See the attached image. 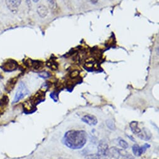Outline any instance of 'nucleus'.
I'll list each match as a JSON object with an SVG mask.
<instances>
[{"instance_id":"nucleus-11","label":"nucleus","mask_w":159,"mask_h":159,"mask_svg":"<svg viewBox=\"0 0 159 159\" xmlns=\"http://www.w3.org/2000/svg\"><path fill=\"white\" fill-rule=\"evenodd\" d=\"M17 81H18L17 77H15V78L10 79V80L7 82V84L6 85V87H5L6 90L8 92L13 90V89L15 88V86Z\"/></svg>"},{"instance_id":"nucleus-17","label":"nucleus","mask_w":159,"mask_h":159,"mask_svg":"<svg viewBox=\"0 0 159 159\" xmlns=\"http://www.w3.org/2000/svg\"><path fill=\"white\" fill-rule=\"evenodd\" d=\"M39 76L43 78H48L50 76V74L47 71H43V72H41L39 75Z\"/></svg>"},{"instance_id":"nucleus-20","label":"nucleus","mask_w":159,"mask_h":159,"mask_svg":"<svg viewBox=\"0 0 159 159\" xmlns=\"http://www.w3.org/2000/svg\"><path fill=\"white\" fill-rule=\"evenodd\" d=\"M26 3H28V5L29 7H30V5H31V0H26Z\"/></svg>"},{"instance_id":"nucleus-16","label":"nucleus","mask_w":159,"mask_h":159,"mask_svg":"<svg viewBox=\"0 0 159 159\" xmlns=\"http://www.w3.org/2000/svg\"><path fill=\"white\" fill-rule=\"evenodd\" d=\"M87 159H101V157H99L97 153L96 154H90L86 157Z\"/></svg>"},{"instance_id":"nucleus-6","label":"nucleus","mask_w":159,"mask_h":159,"mask_svg":"<svg viewBox=\"0 0 159 159\" xmlns=\"http://www.w3.org/2000/svg\"><path fill=\"white\" fill-rule=\"evenodd\" d=\"M81 120L86 123V124L90 125V126H95L98 124V120L96 116L91 114H87L84 116H83L81 118Z\"/></svg>"},{"instance_id":"nucleus-10","label":"nucleus","mask_w":159,"mask_h":159,"mask_svg":"<svg viewBox=\"0 0 159 159\" xmlns=\"http://www.w3.org/2000/svg\"><path fill=\"white\" fill-rule=\"evenodd\" d=\"M37 13L41 18H45L48 14V10L46 6L41 5L37 8Z\"/></svg>"},{"instance_id":"nucleus-9","label":"nucleus","mask_w":159,"mask_h":159,"mask_svg":"<svg viewBox=\"0 0 159 159\" xmlns=\"http://www.w3.org/2000/svg\"><path fill=\"white\" fill-rule=\"evenodd\" d=\"M119 157L122 159H134V157L129 153L125 149L118 148Z\"/></svg>"},{"instance_id":"nucleus-4","label":"nucleus","mask_w":159,"mask_h":159,"mask_svg":"<svg viewBox=\"0 0 159 159\" xmlns=\"http://www.w3.org/2000/svg\"><path fill=\"white\" fill-rule=\"evenodd\" d=\"M18 66V63L12 60H8L7 61H6L2 66V68L6 71H15V70L17 69Z\"/></svg>"},{"instance_id":"nucleus-5","label":"nucleus","mask_w":159,"mask_h":159,"mask_svg":"<svg viewBox=\"0 0 159 159\" xmlns=\"http://www.w3.org/2000/svg\"><path fill=\"white\" fill-rule=\"evenodd\" d=\"M150 147V145L147 143L144 144L143 146H141V147L139 146L138 144H134L132 147V152H133L134 155L135 157H140Z\"/></svg>"},{"instance_id":"nucleus-3","label":"nucleus","mask_w":159,"mask_h":159,"mask_svg":"<svg viewBox=\"0 0 159 159\" xmlns=\"http://www.w3.org/2000/svg\"><path fill=\"white\" fill-rule=\"evenodd\" d=\"M109 145L108 143L104 140L99 142L98 147V153L97 154L102 158L106 157L109 156Z\"/></svg>"},{"instance_id":"nucleus-2","label":"nucleus","mask_w":159,"mask_h":159,"mask_svg":"<svg viewBox=\"0 0 159 159\" xmlns=\"http://www.w3.org/2000/svg\"><path fill=\"white\" fill-rule=\"evenodd\" d=\"M29 94H30V91L28 89L26 85L23 82H21L18 87V89L15 94V98L13 101V104L18 102L20 100L24 99Z\"/></svg>"},{"instance_id":"nucleus-21","label":"nucleus","mask_w":159,"mask_h":159,"mask_svg":"<svg viewBox=\"0 0 159 159\" xmlns=\"http://www.w3.org/2000/svg\"><path fill=\"white\" fill-rule=\"evenodd\" d=\"M39 1V0H33V2H34V3H38Z\"/></svg>"},{"instance_id":"nucleus-15","label":"nucleus","mask_w":159,"mask_h":159,"mask_svg":"<svg viewBox=\"0 0 159 159\" xmlns=\"http://www.w3.org/2000/svg\"><path fill=\"white\" fill-rule=\"evenodd\" d=\"M106 124H107V127H108L109 129H111V130H115V125H114V122H112V120H107V122H106Z\"/></svg>"},{"instance_id":"nucleus-12","label":"nucleus","mask_w":159,"mask_h":159,"mask_svg":"<svg viewBox=\"0 0 159 159\" xmlns=\"http://www.w3.org/2000/svg\"><path fill=\"white\" fill-rule=\"evenodd\" d=\"M130 127L131 129V131L135 135H138L142 130V129L139 127V123L136 121H132L130 123Z\"/></svg>"},{"instance_id":"nucleus-1","label":"nucleus","mask_w":159,"mask_h":159,"mask_svg":"<svg viewBox=\"0 0 159 159\" xmlns=\"http://www.w3.org/2000/svg\"><path fill=\"white\" fill-rule=\"evenodd\" d=\"M88 141L87 132L83 130H70L65 133L64 144L72 150H79L84 147Z\"/></svg>"},{"instance_id":"nucleus-14","label":"nucleus","mask_w":159,"mask_h":159,"mask_svg":"<svg viewBox=\"0 0 159 159\" xmlns=\"http://www.w3.org/2000/svg\"><path fill=\"white\" fill-rule=\"evenodd\" d=\"M48 3L50 9L52 11H55L57 9V3L56 0H48Z\"/></svg>"},{"instance_id":"nucleus-7","label":"nucleus","mask_w":159,"mask_h":159,"mask_svg":"<svg viewBox=\"0 0 159 159\" xmlns=\"http://www.w3.org/2000/svg\"><path fill=\"white\" fill-rule=\"evenodd\" d=\"M22 0H6V4L10 10L15 12L21 3Z\"/></svg>"},{"instance_id":"nucleus-22","label":"nucleus","mask_w":159,"mask_h":159,"mask_svg":"<svg viewBox=\"0 0 159 159\" xmlns=\"http://www.w3.org/2000/svg\"><path fill=\"white\" fill-rule=\"evenodd\" d=\"M114 159H119V158H114Z\"/></svg>"},{"instance_id":"nucleus-19","label":"nucleus","mask_w":159,"mask_h":159,"mask_svg":"<svg viewBox=\"0 0 159 159\" xmlns=\"http://www.w3.org/2000/svg\"><path fill=\"white\" fill-rule=\"evenodd\" d=\"M99 1V0H90V2L93 3V4H96V3H98V2Z\"/></svg>"},{"instance_id":"nucleus-18","label":"nucleus","mask_w":159,"mask_h":159,"mask_svg":"<svg viewBox=\"0 0 159 159\" xmlns=\"http://www.w3.org/2000/svg\"><path fill=\"white\" fill-rule=\"evenodd\" d=\"M79 75V71H77V70H74V71H73L70 73V77H71L72 78H74L77 77Z\"/></svg>"},{"instance_id":"nucleus-13","label":"nucleus","mask_w":159,"mask_h":159,"mask_svg":"<svg viewBox=\"0 0 159 159\" xmlns=\"http://www.w3.org/2000/svg\"><path fill=\"white\" fill-rule=\"evenodd\" d=\"M118 143L123 149L126 150L129 147V143L122 138H119L118 139Z\"/></svg>"},{"instance_id":"nucleus-8","label":"nucleus","mask_w":159,"mask_h":159,"mask_svg":"<svg viewBox=\"0 0 159 159\" xmlns=\"http://www.w3.org/2000/svg\"><path fill=\"white\" fill-rule=\"evenodd\" d=\"M138 137L142 139V140L147 141L149 140L152 137V133L150 132V130L147 128H143L141 130V132L137 135Z\"/></svg>"}]
</instances>
